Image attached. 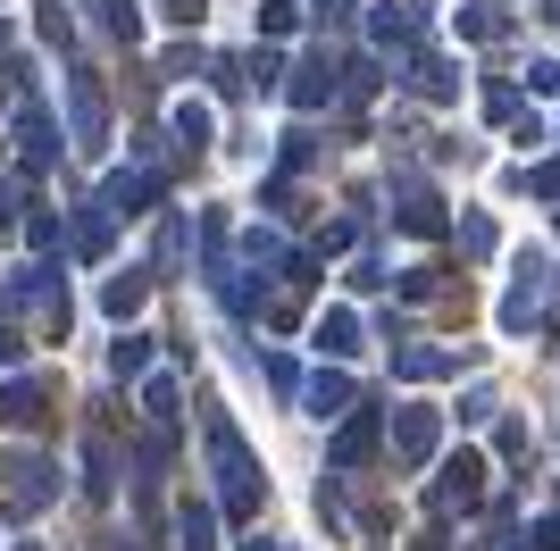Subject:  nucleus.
<instances>
[{
    "label": "nucleus",
    "mask_w": 560,
    "mask_h": 551,
    "mask_svg": "<svg viewBox=\"0 0 560 551\" xmlns=\"http://www.w3.org/2000/svg\"><path fill=\"white\" fill-rule=\"evenodd\" d=\"M0 418H9V426H43V385H9V401H0Z\"/></svg>",
    "instance_id": "nucleus-1"
},
{
    "label": "nucleus",
    "mask_w": 560,
    "mask_h": 551,
    "mask_svg": "<svg viewBox=\"0 0 560 551\" xmlns=\"http://www.w3.org/2000/svg\"><path fill=\"white\" fill-rule=\"evenodd\" d=\"M369 443H376V418H351L343 435H335V459H369Z\"/></svg>",
    "instance_id": "nucleus-2"
},
{
    "label": "nucleus",
    "mask_w": 560,
    "mask_h": 551,
    "mask_svg": "<svg viewBox=\"0 0 560 551\" xmlns=\"http://www.w3.org/2000/svg\"><path fill=\"white\" fill-rule=\"evenodd\" d=\"M327 92H335V68H327V59H310V68H302V84H293V101L310 109V101H327Z\"/></svg>",
    "instance_id": "nucleus-3"
},
{
    "label": "nucleus",
    "mask_w": 560,
    "mask_h": 551,
    "mask_svg": "<svg viewBox=\"0 0 560 551\" xmlns=\"http://www.w3.org/2000/svg\"><path fill=\"white\" fill-rule=\"evenodd\" d=\"M351 335H360V326H351L343 309H335V318H318V351H351Z\"/></svg>",
    "instance_id": "nucleus-4"
},
{
    "label": "nucleus",
    "mask_w": 560,
    "mask_h": 551,
    "mask_svg": "<svg viewBox=\"0 0 560 551\" xmlns=\"http://www.w3.org/2000/svg\"><path fill=\"white\" fill-rule=\"evenodd\" d=\"M101 301H109L117 318H126V309H135V301H142V276H135V268H126V276H117V284H109V293H101Z\"/></svg>",
    "instance_id": "nucleus-5"
},
{
    "label": "nucleus",
    "mask_w": 560,
    "mask_h": 551,
    "mask_svg": "<svg viewBox=\"0 0 560 551\" xmlns=\"http://www.w3.org/2000/svg\"><path fill=\"white\" fill-rule=\"evenodd\" d=\"M310 401H318V418H335V410L351 401V385H343V376H318V392H310Z\"/></svg>",
    "instance_id": "nucleus-6"
},
{
    "label": "nucleus",
    "mask_w": 560,
    "mask_h": 551,
    "mask_svg": "<svg viewBox=\"0 0 560 551\" xmlns=\"http://www.w3.org/2000/svg\"><path fill=\"white\" fill-rule=\"evenodd\" d=\"M259 34H293V0H268V9H259Z\"/></svg>",
    "instance_id": "nucleus-7"
},
{
    "label": "nucleus",
    "mask_w": 560,
    "mask_h": 551,
    "mask_svg": "<svg viewBox=\"0 0 560 551\" xmlns=\"http://www.w3.org/2000/svg\"><path fill=\"white\" fill-rule=\"evenodd\" d=\"M142 360H151V351H142V335H126V343H117V376H142Z\"/></svg>",
    "instance_id": "nucleus-8"
},
{
    "label": "nucleus",
    "mask_w": 560,
    "mask_h": 551,
    "mask_svg": "<svg viewBox=\"0 0 560 551\" xmlns=\"http://www.w3.org/2000/svg\"><path fill=\"white\" fill-rule=\"evenodd\" d=\"M185 551H210V509H185Z\"/></svg>",
    "instance_id": "nucleus-9"
},
{
    "label": "nucleus",
    "mask_w": 560,
    "mask_h": 551,
    "mask_svg": "<svg viewBox=\"0 0 560 551\" xmlns=\"http://www.w3.org/2000/svg\"><path fill=\"white\" fill-rule=\"evenodd\" d=\"M167 17H176V25H192V17H201V0H167Z\"/></svg>",
    "instance_id": "nucleus-10"
},
{
    "label": "nucleus",
    "mask_w": 560,
    "mask_h": 551,
    "mask_svg": "<svg viewBox=\"0 0 560 551\" xmlns=\"http://www.w3.org/2000/svg\"><path fill=\"white\" fill-rule=\"evenodd\" d=\"M0 367H18V335L9 326H0Z\"/></svg>",
    "instance_id": "nucleus-11"
},
{
    "label": "nucleus",
    "mask_w": 560,
    "mask_h": 551,
    "mask_svg": "<svg viewBox=\"0 0 560 551\" xmlns=\"http://www.w3.org/2000/svg\"><path fill=\"white\" fill-rule=\"evenodd\" d=\"M252 551H268V543H252Z\"/></svg>",
    "instance_id": "nucleus-12"
}]
</instances>
